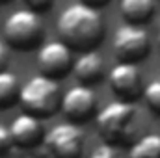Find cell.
<instances>
[{
  "instance_id": "cell-1",
  "label": "cell",
  "mask_w": 160,
  "mask_h": 158,
  "mask_svg": "<svg viewBox=\"0 0 160 158\" xmlns=\"http://www.w3.org/2000/svg\"><path fill=\"white\" fill-rule=\"evenodd\" d=\"M56 28L60 41L77 52L95 50L104 39V22L99 9L84 2L67 6L58 17Z\"/></svg>"
},
{
  "instance_id": "cell-2",
  "label": "cell",
  "mask_w": 160,
  "mask_h": 158,
  "mask_svg": "<svg viewBox=\"0 0 160 158\" xmlns=\"http://www.w3.org/2000/svg\"><path fill=\"white\" fill-rule=\"evenodd\" d=\"M138 126V110L128 101H112L97 114V128L106 143L123 145L130 141Z\"/></svg>"
},
{
  "instance_id": "cell-3",
  "label": "cell",
  "mask_w": 160,
  "mask_h": 158,
  "mask_svg": "<svg viewBox=\"0 0 160 158\" xmlns=\"http://www.w3.org/2000/svg\"><path fill=\"white\" fill-rule=\"evenodd\" d=\"M19 104L24 112L36 117H50L62 106V95L58 80L47 75H39L30 78L24 86H21Z\"/></svg>"
},
{
  "instance_id": "cell-4",
  "label": "cell",
  "mask_w": 160,
  "mask_h": 158,
  "mask_svg": "<svg viewBox=\"0 0 160 158\" xmlns=\"http://www.w3.org/2000/svg\"><path fill=\"white\" fill-rule=\"evenodd\" d=\"M45 39V24L34 9H17L4 22V41L13 50H34Z\"/></svg>"
},
{
  "instance_id": "cell-5",
  "label": "cell",
  "mask_w": 160,
  "mask_h": 158,
  "mask_svg": "<svg viewBox=\"0 0 160 158\" xmlns=\"http://www.w3.org/2000/svg\"><path fill=\"white\" fill-rule=\"evenodd\" d=\"M151 52L149 34L138 24H121L114 34V54L121 62L138 63L143 62Z\"/></svg>"
},
{
  "instance_id": "cell-6",
  "label": "cell",
  "mask_w": 160,
  "mask_h": 158,
  "mask_svg": "<svg viewBox=\"0 0 160 158\" xmlns=\"http://www.w3.org/2000/svg\"><path fill=\"white\" fill-rule=\"evenodd\" d=\"M45 145L54 158H78L84 147V136L78 125L60 123L45 134Z\"/></svg>"
},
{
  "instance_id": "cell-7",
  "label": "cell",
  "mask_w": 160,
  "mask_h": 158,
  "mask_svg": "<svg viewBox=\"0 0 160 158\" xmlns=\"http://www.w3.org/2000/svg\"><path fill=\"white\" fill-rule=\"evenodd\" d=\"M38 69L50 78H63L73 69L71 48L63 41H48L38 50Z\"/></svg>"
},
{
  "instance_id": "cell-8",
  "label": "cell",
  "mask_w": 160,
  "mask_h": 158,
  "mask_svg": "<svg viewBox=\"0 0 160 158\" xmlns=\"http://www.w3.org/2000/svg\"><path fill=\"white\" fill-rule=\"evenodd\" d=\"M108 82L112 91L121 101L132 102L140 95H143V82H142V73L138 69V63H130V62L116 63L110 69Z\"/></svg>"
},
{
  "instance_id": "cell-9",
  "label": "cell",
  "mask_w": 160,
  "mask_h": 158,
  "mask_svg": "<svg viewBox=\"0 0 160 158\" xmlns=\"http://www.w3.org/2000/svg\"><path fill=\"white\" fill-rule=\"evenodd\" d=\"M95 108H97V95L86 84L71 86L63 93L62 106H60L63 116L69 117L73 123H82V121H88L89 117H93Z\"/></svg>"
},
{
  "instance_id": "cell-10",
  "label": "cell",
  "mask_w": 160,
  "mask_h": 158,
  "mask_svg": "<svg viewBox=\"0 0 160 158\" xmlns=\"http://www.w3.org/2000/svg\"><path fill=\"white\" fill-rule=\"evenodd\" d=\"M9 132H11L13 143L19 147H36L39 141H45L43 123L39 121V117L28 112H22L13 119Z\"/></svg>"
},
{
  "instance_id": "cell-11",
  "label": "cell",
  "mask_w": 160,
  "mask_h": 158,
  "mask_svg": "<svg viewBox=\"0 0 160 158\" xmlns=\"http://www.w3.org/2000/svg\"><path fill=\"white\" fill-rule=\"evenodd\" d=\"M73 73L78 78L80 84H95L104 75V62L97 50H86L80 52L77 62L73 63Z\"/></svg>"
},
{
  "instance_id": "cell-12",
  "label": "cell",
  "mask_w": 160,
  "mask_h": 158,
  "mask_svg": "<svg viewBox=\"0 0 160 158\" xmlns=\"http://www.w3.org/2000/svg\"><path fill=\"white\" fill-rule=\"evenodd\" d=\"M119 11L125 22L142 26L153 19L157 11V4L155 0H121Z\"/></svg>"
},
{
  "instance_id": "cell-13",
  "label": "cell",
  "mask_w": 160,
  "mask_h": 158,
  "mask_svg": "<svg viewBox=\"0 0 160 158\" xmlns=\"http://www.w3.org/2000/svg\"><path fill=\"white\" fill-rule=\"evenodd\" d=\"M21 86L19 80L9 71H0V110L13 106L19 101Z\"/></svg>"
},
{
  "instance_id": "cell-14",
  "label": "cell",
  "mask_w": 160,
  "mask_h": 158,
  "mask_svg": "<svg viewBox=\"0 0 160 158\" xmlns=\"http://www.w3.org/2000/svg\"><path fill=\"white\" fill-rule=\"evenodd\" d=\"M128 158H160V136L145 134L130 147Z\"/></svg>"
},
{
  "instance_id": "cell-15",
  "label": "cell",
  "mask_w": 160,
  "mask_h": 158,
  "mask_svg": "<svg viewBox=\"0 0 160 158\" xmlns=\"http://www.w3.org/2000/svg\"><path fill=\"white\" fill-rule=\"evenodd\" d=\"M143 99L147 102V106L160 116V78L151 80L145 87H143Z\"/></svg>"
},
{
  "instance_id": "cell-16",
  "label": "cell",
  "mask_w": 160,
  "mask_h": 158,
  "mask_svg": "<svg viewBox=\"0 0 160 158\" xmlns=\"http://www.w3.org/2000/svg\"><path fill=\"white\" fill-rule=\"evenodd\" d=\"M89 158H121L119 153L114 149V145L112 143H102V145H99V147H95L93 149V153H91V156Z\"/></svg>"
},
{
  "instance_id": "cell-17",
  "label": "cell",
  "mask_w": 160,
  "mask_h": 158,
  "mask_svg": "<svg viewBox=\"0 0 160 158\" xmlns=\"http://www.w3.org/2000/svg\"><path fill=\"white\" fill-rule=\"evenodd\" d=\"M24 4H26V7L28 9H34V11H48L50 7H52V4H54V0H22Z\"/></svg>"
},
{
  "instance_id": "cell-18",
  "label": "cell",
  "mask_w": 160,
  "mask_h": 158,
  "mask_svg": "<svg viewBox=\"0 0 160 158\" xmlns=\"http://www.w3.org/2000/svg\"><path fill=\"white\" fill-rule=\"evenodd\" d=\"M11 143H13V140H11L9 128L4 126V125H0V155H4L6 151H9Z\"/></svg>"
},
{
  "instance_id": "cell-19",
  "label": "cell",
  "mask_w": 160,
  "mask_h": 158,
  "mask_svg": "<svg viewBox=\"0 0 160 158\" xmlns=\"http://www.w3.org/2000/svg\"><path fill=\"white\" fill-rule=\"evenodd\" d=\"M9 62V45L0 39V71H6V65Z\"/></svg>"
},
{
  "instance_id": "cell-20",
  "label": "cell",
  "mask_w": 160,
  "mask_h": 158,
  "mask_svg": "<svg viewBox=\"0 0 160 158\" xmlns=\"http://www.w3.org/2000/svg\"><path fill=\"white\" fill-rule=\"evenodd\" d=\"M80 2H84V4H88V6H91V7L99 9V7H104L110 0H80Z\"/></svg>"
},
{
  "instance_id": "cell-21",
  "label": "cell",
  "mask_w": 160,
  "mask_h": 158,
  "mask_svg": "<svg viewBox=\"0 0 160 158\" xmlns=\"http://www.w3.org/2000/svg\"><path fill=\"white\" fill-rule=\"evenodd\" d=\"M8 2H9V0H0V4H8Z\"/></svg>"
},
{
  "instance_id": "cell-22",
  "label": "cell",
  "mask_w": 160,
  "mask_h": 158,
  "mask_svg": "<svg viewBox=\"0 0 160 158\" xmlns=\"http://www.w3.org/2000/svg\"><path fill=\"white\" fill-rule=\"evenodd\" d=\"M158 43H160V32H158Z\"/></svg>"
}]
</instances>
